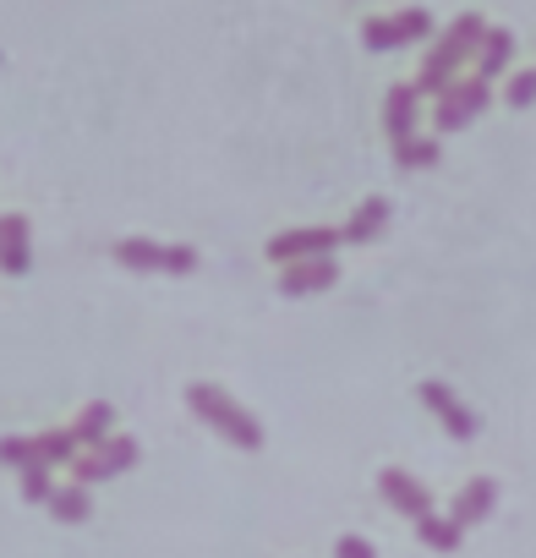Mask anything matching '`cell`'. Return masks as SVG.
I'll return each mask as SVG.
<instances>
[{"label":"cell","instance_id":"obj_1","mask_svg":"<svg viewBox=\"0 0 536 558\" xmlns=\"http://www.w3.org/2000/svg\"><path fill=\"white\" fill-rule=\"evenodd\" d=\"M186 411H192L203 427H214L224 444H235V449H246V454L263 449V422H257L252 411H241L219 384H186Z\"/></svg>","mask_w":536,"mask_h":558},{"label":"cell","instance_id":"obj_2","mask_svg":"<svg viewBox=\"0 0 536 558\" xmlns=\"http://www.w3.org/2000/svg\"><path fill=\"white\" fill-rule=\"evenodd\" d=\"M115 263L132 268V274H192L197 246H165V241H148V235H121Z\"/></svg>","mask_w":536,"mask_h":558},{"label":"cell","instance_id":"obj_3","mask_svg":"<svg viewBox=\"0 0 536 558\" xmlns=\"http://www.w3.org/2000/svg\"><path fill=\"white\" fill-rule=\"evenodd\" d=\"M340 241H345V235H340L334 225H296V230H280V235H268L263 257H268V263H280V268H291V263L334 257V246H340Z\"/></svg>","mask_w":536,"mask_h":558},{"label":"cell","instance_id":"obj_4","mask_svg":"<svg viewBox=\"0 0 536 558\" xmlns=\"http://www.w3.org/2000/svg\"><path fill=\"white\" fill-rule=\"evenodd\" d=\"M422 39H433V12L427 7H405L394 17H367L362 23V45L378 50V56L405 50V45H422Z\"/></svg>","mask_w":536,"mask_h":558},{"label":"cell","instance_id":"obj_5","mask_svg":"<svg viewBox=\"0 0 536 558\" xmlns=\"http://www.w3.org/2000/svg\"><path fill=\"white\" fill-rule=\"evenodd\" d=\"M487 83L482 77H454L438 99H433V132H460V126H471L482 110H487Z\"/></svg>","mask_w":536,"mask_h":558},{"label":"cell","instance_id":"obj_6","mask_svg":"<svg viewBox=\"0 0 536 558\" xmlns=\"http://www.w3.org/2000/svg\"><path fill=\"white\" fill-rule=\"evenodd\" d=\"M137 438H126V433H115V438H105L99 449H83L77 460H72V476H77V487H94V482H110V476H126L132 465H137Z\"/></svg>","mask_w":536,"mask_h":558},{"label":"cell","instance_id":"obj_7","mask_svg":"<svg viewBox=\"0 0 536 558\" xmlns=\"http://www.w3.org/2000/svg\"><path fill=\"white\" fill-rule=\"evenodd\" d=\"M378 493H383V504H389L394 514H405V520H427V514H438L433 487H427L422 476L400 471V465H383V471H378Z\"/></svg>","mask_w":536,"mask_h":558},{"label":"cell","instance_id":"obj_8","mask_svg":"<svg viewBox=\"0 0 536 558\" xmlns=\"http://www.w3.org/2000/svg\"><path fill=\"white\" fill-rule=\"evenodd\" d=\"M416 400L449 427V438L454 444H471L476 433H482V422H476V411H465V400L449 389V384H438V378H427V384H416Z\"/></svg>","mask_w":536,"mask_h":558},{"label":"cell","instance_id":"obj_9","mask_svg":"<svg viewBox=\"0 0 536 558\" xmlns=\"http://www.w3.org/2000/svg\"><path fill=\"white\" fill-rule=\"evenodd\" d=\"M492 509H498V482H492V476H476V482H465V487L454 493L449 520H454L460 531H471V525L492 520Z\"/></svg>","mask_w":536,"mask_h":558},{"label":"cell","instance_id":"obj_10","mask_svg":"<svg viewBox=\"0 0 536 558\" xmlns=\"http://www.w3.org/2000/svg\"><path fill=\"white\" fill-rule=\"evenodd\" d=\"M340 279V263L334 257H313V263H291L280 268V296H318Z\"/></svg>","mask_w":536,"mask_h":558},{"label":"cell","instance_id":"obj_11","mask_svg":"<svg viewBox=\"0 0 536 558\" xmlns=\"http://www.w3.org/2000/svg\"><path fill=\"white\" fill-rule=\"evenodd\" d=\"M0 268L7 274L34 268V225L23 214H0Z\"/></svg>","mask_w":536,"mask_h":558},{"label":"cell","instance_id":"obj_12","mask_svg":"<svg viewBox=\"0 0 536 558\" xmlns=\"http://www.w3.org/2000/svg\"><path fill=\"white\" fill-rule=\"evenodd\" d=\"M460 61H465V56H460V50H454L449 39H438V45H433V50L422 56V72H416V94H433V99H438V94H443V88L454 83Z\"/></svg>","mask_w":536,"mask_h":558},{"label":"cell","instance_id":"obj_13","mask_svg":"<svg viewBox=\"0 0 536 558\" xmlns=\"http://www.w3.org/2000/svg\"><path fill=\"white\" fill-rule=\"evenodd\" d=\"M383 132H389L394 143L416 137V83H394V88L383 94Z\"/></svg>","mask_w":536,"mask_h":558},{"label":"cell","instance_id":"obj_14","mask_svg":"<svg viewBox=\"0 0 536 558\" xmlns=\"http://www.w3.org/2000/svg\"><path fill=\"white\" fill-rule=\"evenodd\" d=\"M389 219H394V203H389V197H378V192H373V197H362V208H356V214H351V219H345V230H340V235H345V241H356V246H362V241H378V235H383V225H389Z\"/></svg>","mask_w":536,"mask_h":558},{"label":"cell","instance_id":"obj_15","mask_svg":"<svg viewBox=\"0 0 536 558\" xmlns=\"http://www.w3.org/2000/svg\"><path fill=\"white\" fill-rule=\"evenodd\" d=\"M476 72L471 77H482V83H492L498 72H509V61H514V34L509 28H487V39L476 45Z\"/></svg>","mask_w":536,"mask_h":558},{"label":"cell","instance_id":"obj_16","mask_svg":"<svg viewBox=\"0 0 536 558\" xmlns=\"http://www.w3.org/2000/svg\"><path fill=\"white\" fill-rule=\"evenodd\" d=\"M72 438H77V449H99L105 438H115V411L105 400H88L72 422Z\"/></svg>","mask_w":536,"mask_h":558},{"label":"cell","instance_id":"obj_17","mask_svg":"<svg viewBox=\"0 0 536 558\" xmlns=\"http://www.w3.org/2000/svg\"><path fill=\"white\" fill-rule=\"evenodd\" d=\"M34 454H39V465H72L83 449H77V438H72V427H50V433H39L34 438Z\"/></svg>","mask_w":536,"mask_h":558},{"label":"cell","instance_id":"obj_18","mask_svg":"<svg viewBox=\"0 0 536 558\" xmlns=\"http://www.w3.org/2000/svg\"><path fill=\"white\" fill-rule=\"evenodd\" d=\"M45 509H50L61 525H83V520L94 514V498H88V487H77V482H72V487H56V498H50Z\"/></svg>","mask_w":536,"mask_h":558},{"label":"cell","instance_id":"obj_19","mask_svg":"<svg viewBox=\"0 0 536 558\" xmlns=\"http://www.w3.org/2000/svg\"><path fill=\"white\" fill-rule=\"evenodd\" d=\"M438 154H443V148H438V137H422V132H416V137H405V143H394V165H400V170H433V165H438Z\"/></svg>","mask_w":536,"mask_h":558},{"label":"cell","instance_id":"obj_20","mask_svg":"<svg viewBox=\"0 0 536 558\" xmlns=\"http://www.w3.org/2000/svg\"><path fill=\"white\" fill-rule=\"evenodd\" d=\"M416 536H422V542H427L433 553H454L465 531H460V525H454L449 514H427V520H416Z\"/></svg>","mask_w":536,"mask_h":558},{"label":"cell","instance_id":"obj_21","mask_svg":"<svg viewBox=\"0 0 536 558\" xmlns=\"http://www.w3.org/2000/svg\"><path fill=\"white\" fill-rule=\"evenodd\" d=\"M443 39H449L460 56H476V45L487 39V17H482V12H465V17H454V23H449V34H443Z\"/></svg>","mask_w":536,"mask_h":558},{"label":"cell","instance_id":"obj_22","mask_svg":"<svg viewBox=\"0 0 536 558\" xmlns=\"http://www.w3.org/2000/svg\"><path fill=\"white\" fill-rule=\"evenodd\" d=\"M0 465H12L17 476H23L28 465H39V454H34V438H23V433H7V438H0Z\"/></svg>","mask_w":536,"mask_h":558},{"label":"cell","instance_id":"obj_23","mask_svg":"<svg viewBox=\"0 0 536 558\" xmlns=\"http://www.w3.org/2000/svg\"><path fill=\"white\" fill-rule=\"evenodd\" d=\"M23 498L28 504H50L56 498V471L50 465H28L23 471Z\"/></svg>","mask_w":536,"mask_h":558},{"label":"cell","instance_id":"obj_24","mask_svg":"<svg viewBox=\"0 0 536 558\" xmlns=\"http://www.w3.org/2000/svg\"><path fill=\"white\" fill-rule=\"evenodd\" d=\"M503 99H509L514 110H525V105H536V66H525V72H514V77L503 83Z\"/></svg>","mask_w":536,"mask_h":558},{"label":"cell","instance_id":"obj_25","mask_svg":"<svg viewBox=\"0 0 536 558\" xmlns=\"http://www.w3.org/2000/svg\"><path fill=\"white\" fill-rule=\"evenodd\" d=\"M334 558H378V547L367 536H340L334 542Z\"/></svg>","mask_w":536,"mask_h":558}]
</instances>
